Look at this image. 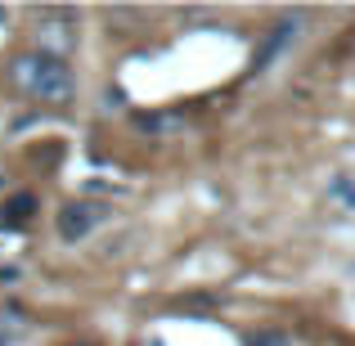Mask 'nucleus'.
<instances>
[{
    "mask_svg": "<svg viewBox=\"0 0 355 346\" xmlns=\"http://www.w3.org/2000/svg\"><path fill=\"white\" fill-rule=\"evenodd\" d=\"M36 36H41V45H36L41 54L63 59V54L77 45V14H68V9H50V14H41V18H36Z\"/></svg>",
    "mask_w": 355,
    "mask_h": 346,
    "instance_id": "2",
    "label": "nucleus"
},
{
    "mask_svg": "<svg viewBox=\"0 0 355 346\" xmlns=\"http://www.w3.org/2000/svg\"><path fill=\"white\" fill-rule=\"evenodd\" d=\"M9 77H14V86L23 90V95H32L36 104H68L72 90H77L68 63L50 59V54H41V50L18 54L14 68H9Z\"/></svg>",
    "mask_w": 355,
    "mask_h": 346,
    "instance_id": "1",
    "label": "nucleus"
},
{
    "mask_svg": "<svg viewBox=\"0 0 355 346\" xmlns=\"http://www.w3.org/2000/svg\"><path fill=\"white\" fill-rule=\"evenodd\" d=\"M104 220H108V207L86 198V202H68V207L59 211V220H54V225H59V239L63 243H81L90 230L104 225Z\"/></svg>",
    "mask_w": 355,
    "mask_h": 346,
    "instance_id": "3",
    "label": "nucleus"
},
{
    "mask_svg": "<svg viewBox=\"0 0 355 346\" xmlns=\"http://www.w3.org/2000/svg\"><path fill=\"white\" fill-rule=\"evenodd\" d=\"M27 338V320L18 311H5L0 315V346H18Z\"/></svg>",
    "mask_w": 355,
    "mask_h": 346,
    "instance_id": "4",
    "label": "nucleus"
},
{
    "mask_svg": "<svg viewBox=\"0 0 355 346\" xmlns=\"http://www.w3.org/2000/svg\"><path fill=\"white\" fill-rule=\"evenodd\" d=\"M32 207H36V202H32V198H27V193H18V198H14V202H9V211H5V216H9V220H14V225H23V220H27V211H32Z\"/></svg>",
    "mask_w": 355,
    "mask_h": 346,
    "instance_id": "5",
    "label": "nucleus"
}]
</instances>
